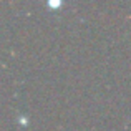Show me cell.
I'll list each match as a JSON object with an SVG mask.
<instances>
[{
	"mask_svg": "<svg viewBox=\"0 0 131 131\" xmlns=\"http://www.w3.org/2000/svg\"><path fill=\"white\" fill-rule=\"evenodd\" d=\"M48 5L50 7H58V5H61L60 2H48Z\"/></svg>",
	"mask_w": 131,
	"mask_h": 131,
	"instance_id": "obj_1",
	"label": "cell"
}]
</instances>
